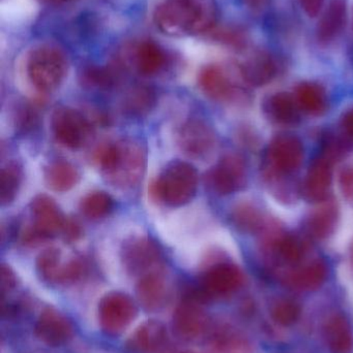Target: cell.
<instances>
[{
  "instance_id": "obj_36",
  "label": "cell",
  "mask_w": 353,
  "mask_h": 353,
  "mask_svg": "<svg viewBox=\"0 0 353 353\" xmlns=\"http://www.w3.org/2000/svg\"><path fill=\"white\" fill-rule=\"evenodd\" d=\"M300 305L292 300L279 301L277 304L274 306L271 310V316L274 321L279 325L288 327V325H294L300 319Z\"/></svg>"
},
{
  "instance_id": "obj_13",
  "label": "cell",
  "mask_w": 353,
  "mask_h": 353,
  "mask_svg": "<svg viewBox=\"0 0 353 353\" xmlns=\"http://www.w3.org/2000/svg\"><path fill=\"white\" fill-rule=\"evenodd\" d=\"M198 84L207 97L217 101H231L240 91L229 72L220 64L203 66L199 72Z\"/></svg>"
},
{
  "instance_id": "obj_6",
  "label": "cell",
  "mask_w": 353,
  "mask_h": 353,
  "mask_svg": "<svg viewBox=\"0 0 353 353\" xmlns=\"http://www.w3.org/2000/svg\"><path fill=\"white\" fill-rule=\"evenodd\" d=\"M138 309L134 301L122 292L106 294L99 304L97 317L99 327L109 336H117L135 321Z\"/></svg>"
},
{
  "instance_id": "obj_2",
  "label": "cell",
  "mask_w": 353,
  "mask_h": 353,
  "mask_svg": "<svg viewBox=\"0 0 353 353\" xmlns=\"http://www.w3.org/2000/svg\"><path fill=\"white\" fill-rule=\"evenodd\" d=\"M95 161L110 184L118 188H133L144 176L146 149L133 139L107 143L95 151Z\"/></svg>"
},
{
  "instance_id": "obj_21",
  "label": "cell",
  "mask_w": 353,
  "mask_h": 353,
  "mask_svg": "<svg viewBox=\"0 0 353 353\" xmlns=\"http://www.w3.org/2000/svg\"><path fill=\"white\" fill-rule=\"evenodd\" d=\"M347 21V0H330L317 25V39L321 43L335 41Z\"/></svg>"
},
{
  "instance_id": "obj_33",
  "label": "cell",
  "mask_w": 353,
  "mask_h": 353,
  "mask_svg": "<svg viewBox=\"0 0 353 353\" xmlns=\"http://www.w3.org/2000/svg\"><path fill=\"white\" fill-rule=\"evenodd\" d=\"M209 353H251L250 344L238 334L222 331L215 334L207 346Z\"/></svg>"
},
{
  "instance_id": "obj_42",
  "label": "cell",
  "mask_w": 353,
  "mask_h": 353,
  "mask_svg": "<svg viewBox=\"0 0 353 353\" xmlns=\"http://www.w3.org/2000/svg\"><path fill=\"white\" fill-rule=\"evenodd\" d=\"M340 185H341L343 194L353 201V165L346 168L340 176Z\"/></svg>"
},
{
  "instance_id": "obj_4",
  "label": "cell",
  "mask_w": 353,
  "mask_h": 353,
  "mask_svg": "<svg viewBox=\"0 0 353 353\" xmlns=\"http://www.w3.org/2000/svg\"><path fill=\"white\" fill-rule=\"evenodd\" d=\"M26 72L32 86L41 93H50L61 85L68 72L64 52L53 45L39 46L29 53Z\"/></svg>"
},
{
  "instance_id": "obj_8",
  "label": "cell",
  "mask_w": 353,
  "mask_h": 353,
  "mask_svg": "<svg viewBox=\"0 0 353 353\" xmlns=\"http://www.w3.org/2000/svg\"><path fill=\"white\" fill-rule=\"evenodd\" d=\"M304 146L300 139L290 134L276 137L267 152L269 175L283 178L294 175L304 161Z\"/></svg>"
},
{
  "instance_id": "obj_24",
  "label": "cell",
  "mask_w": 353,
  "mask_h": 353,
  "mask_svg": "<svg viewBox=\"0 0 353 353\" xmlns=\"http://www.w3.org/2000/svg\"><path fill=\"white\" fill-rule=\"evenodd\" d=\"M327 277V265L323 261H312L304 267L294 270L288 275L287 284L298 290H315L325 283Z\"/></svg>"
},
{
  "instance_id": "obj_7",
  "label": "cell",
  "mask_w": 353,
  "mask_h": 353,
  "mask_svg": "<svg viewBox=\"0 0 353 353\" xmlns=\"http://www.w3.org/2000/svg\"><path fill=\"white\" fill-rule=\"evenodd\" d=\"M51 125L56 141L68 149L82 148L93 136L90 122L72 108H57L52 115Z\"/></svg>"
},
{
  "instance_id": "obj_27",
  "label": "cell",
  "mask_w": 353,
  "mask_h": 353,
  "mask_svg": "<svg viewBox=\"0 0 353 353\" xmlns=\"http://www.w3.org/2000/svg\"><path fill=\"white\" fill-rule=\"evenodd\" d=\"M338 220V209L332 201H323V205L313 212L308 220L309 234L313 238L323 240L333 234Z\"/></svg>"
},
{
  "instance_id": "obj_10",
  "label": "cell",
  "mask_w": 353,
  "mask_h": 353,
  "mask_svg": "<svg viewBox=\"0 0 353 353\" xmlns=\"http://www.w3.org/2000/svg\"><path fill=\"white\" fill-rule=\"evenodd\" d=\"M172 327L178 338L184 341H194L207 332L209 319L199 299L190 296L184 299L174 311Z\"/></svg>"
},
{
  "instance_id": "obj_20",
  "label": "cell",
  "mask_w": 353,
  "mask_h": 353,
  "mask_svg": "<svg viewBox=\"0 0 353 353\" xmlns=\"http://www.w3.org/2000/svg\"><path fill=\"white\" fill-rule=\"evenodd\" d=\"M135 68L142 76H153L165 68L167 55L163 48L153 39H141L130 48Z\"/></svg>"
},
{
  "instance_id": "obj_9",
  "label": "cell",
  "mask_w": 353,
  "mask_h": 353,
  "mask_svg": "<svg viewBox=\"0 0 353 353\" xmlns=\"http://www.w3.org/2000/svg\"><path fill=\"white\" fill-rule=\"evenodd\" d=\"M161 250L157 243L146 236H132L122 247V261L131 275L143 276L157 271L161 261Z\"/></svg>"
},
{
  "instance_id": "obj_29",
  "label": "cell",
  "mask_w": 353,
  "mask_h": 353,
  "mask_svg": "<svg viewBox=\"0 0 353 353\" xmlns=\"http://www.w3.org/2000/svg\"><path fill=\"white\" fill-rule=\"evenodd\" d=\"M157 95L151 87L139 85L128 91L124 99V109L131 115L142 117L155 108Z\"/></svg>"
},
{
  "instance_id": "obj_16",
  "label": "cell",
  "mask_w": 353,
  "mask_h": 353,
  "mask_svg": "<svg viewBox=\"0 0 353 353\" xmlns=\"http://www.w3.org/2000/svg\"><path fill=\"white\" fill-rule=\"evenodd\" d=\"M128 346L139 353H171V342L163 323L149 321L139 327L128 342Z\"/></svg>"
},
{
  "instance_id": "obj_5",
  "label": "cell",
  "mask_w": 353,
  "mask_h": 353,
  "mask_svg": "<svg viewBox=\"0 0 353 353\" xmlns=\"http://www.w3.org/2000/svg\"><path fill=\"white\" fill-rule=\"evenodd\" d=\"M31 220L21 234L25 246L35 247L61 232L66 217L56 201L47 194H37L30 203Z\"/></svg>"
},
{
  "instance_id": "obj_18",
  "label": "cell",
  "mask_w": 353,
  "mask_h": 353,
  "mask_svg": "<svg viewBox=\"0 0 353 353\" xmlns=\"http://www.w3.org/2000/svg\"><path fill=\"white\" fill-rule=\"evenodd\" d=\"M167 282L159 271L141 276L136 286L137 299L143 309L149 312L161 310L168 300Z\"/></svg>"
},
{
  "instance_id": "obj_30",
  "label": "cell",
  "mask_w": 353,
  "mask_h": 353,
  "mask_svg": "<svg viewBox=\"0 0 353 353\" xmlns=\"http://www.w3.org/2000/svg\"><path fill=\"white\" fill-rule=\"evenodd\" d=\"M271 248L278 259L290 265L300 263L306 252V247L302 240L292 234L278 236L271 241Z\"/></svg>"
},
{
  "instance_id": "obj_31",
  "label": "cell",
  "mask_w": 353,
  "mask_h": 353,
  "mask_svg": "<svg viewBox=\"0 0 353 353\" xmlns=\"http://www.w3.org/2000/svg\"><path fill=\"white\" fill-rule=\"evenodd\" d=\"M114 201L105 191H93L83 197L80 203L81 213L91 220H99L111 213Z\"/></svg>"
},
{
  "instance_id": "obj_41",
  "label": "cell",
  "mask_w": 353,
  "mask_h": 353,
  "mask_svg": "<svg viewBox=\"0 0 353 353\" xmlns=\"http://www.w3.org/2000/svg\"><path fill=\"white\" fill-rule=\"evenodd\" d=\"M17 286L16 274L8 265H2L1 267V292L2 294L6 292H12Z\"/></svg>"
},
{
  "instance_id": "obj_47",
  "label": "cell",
  "mask_w": 353,
  "mask_h": 353,
  "mask_svg": "<svg viewBox=\"0 0 353 353\" xmlns=\"http://www.w3.org/2000/svg\"><path fill=\"white\" fill-rule=\"evenodd\" d=\"M182 353H194V352H182Z\"/></svg>"
},
{
  "instance_id": "obj_26",
  "label": "cell",
  "mask_w": 353,
  "mask_h": 353,
  "mask_svg": "<svg viewBox=\"0 0 353 353\" xmlns=\"http://www.w3.org/2000/svg\"><path fill=\"white\" fill-rule=\"evenodd\" d=\"M294 99L300 111L309 115L321 116L327 112V93L316 83L305 82L298 85Z\"/></svg>"
},
{
  "instance_id": "obj_11",
  "label": "cell",
  "mask_w": 353,
  "mask_h": 353,
  "mask_svg": "<svg viewBox=\"0 0 353 353\" xmlns=\"http://www.w3.org/2000/svg\"><path fill=\"white\" fill-rule=\"evenodd\" d=\"M178 143L180 150L191 159H205L215 148V132L202 120L190 119L180 128Z\"/></svg>"
},
{
  "instance_id": "obj_25",
  "label": "cell",
  "mask_w": 353,
  "mask_h": 353,
  "mask_svg": "<svg viewBox=\"0 0 353 353\" xmlns=\"http://www.w3.org/2000/svg\"><path fill=\"white\" fill-rule=\"evenodd\" d=\"M300 108L289 93H276L265 103V112L271 121L283 125L294 124L300 119Z\"/></svg>"
},
{
  "instance_id": "obj_22",
  "label": "cell",
  "mask_w": 353,
  "mask_h": 353,
  "mask_svg": "<svg viewBox=\"0 0 353 353\" xmlns=\"http://www.w3.org/2000/svg\"><path fill=\"white\" fill-rule=\"evenodd\" d=\"M46 184L56 192H68L80 180V173L73 163L66 161L50 163L44 170Z\"/></svg>"
},
{
  "instance_id": "obj_19",
  "label": "cell",
  "mask_w": 353,
  "mask_h": 353,
  "mask_svg": "<svg viewBox=\"0 0 353 353\" xmlns=\"http://www.w3.org/2000/svg\"><path fill=\"white\" fill-rule=\"evenodd\" d=\"M240 78L251 86H263L277 74V63L267 51H255L238 66Z\"/></svg>"
},
{
  "instance_id": "obj_40",
  "label": "cell",
  "mask_w": 353,
  "mask_h": 353,
  "mask_svg": "<svg viewBox=\"0 0 353 353\" xmlns=\"http://www.w3.org/2000/svg\"><path fill=\"white\" fill-rule=\"evenodd\" d=\"M37 117L35 110L29 107H23L17 117V125H18L19 130L24 132L32 130L33 126L37 124Z\"/></svg>"
},
{
  "instance_id": "obj_39",
  "label": "cell",
  "mask_w": 353,
  "mask_h": 353,
  "mask_svg": "<svg viewBox=\"0 0 353 353\" xmlns=\"http://www.w3.org/2000/svg\"><path fill=\"white\" fill-rule=\"evenodd\" d=\"M60 234L66 242L74 243L82 236V228L77 220L66 218Z\"/></svg>"
},
{
  "instance_id": "obj_35",
  "label": "cell",
  "mask_w": 353,
  "mask_h": 353,
  "mask_svg": "<svg viewBox=\"0 0 353 353\" xmlns=\"http://www.w3.org/2000/svg\"><path fill=\"white\" fill-rule=\"evenodd\" d=\"M82 82L91 88L108 89L113 86L115 76L113 70L108 68L88 66L82 72Z\"/></svg>"
},
{
  "instance_id": "obj_17",
  "label": "cell",
  "mask_w": 353,
  "mask_h": 353,
  "mask_svg": "<svg viewBox=\"0 0 353 353\" xmlns=\"http://www.w3.org/2000/svg\"><path fill=\"white\" fill-rule=\"evenodd\" d=\"M332 165L333 161L323 155L312 161L303 186V193L308 201L315 203L327 201L333 180Z\"/></svg>"
},
{
  "instance_id": "obj_37",
  "label": "cell",
  "mask_w": 353,
  "mask_h": 353,
  "mask_svg": "<svg viewBox=\"0 0 353 353\" xmlns=\"http://www.w3.org/2000/svg\"><path fill=\"white\" fill-rule=\"evenodd\" d=\"M86 271V265L81 259H72L64 263L60 276L59 285H70L79 281Z\"/></svg>"
},
{
  "instance_id": "obj_32",
  "label": "cell",
  "mask_w": 353,
  "mask_h": 353,
  "mask_svg": "<svg viewBox=\"0 0 353 353\" xmlns=\"http://www.w3.org/2000/svg\"><path fill=\"white\" fill-rule=\"evenodd\" d=\"M22 181L20 165L14 161L6 163L0 172V203L3 207L16 199Z\"/></svg>"
},
{
  "instance_id": "obj_1",
  "label": "cell",
  "mask_w": 353,
  "mask_h": 353,
  "mask_svg": "<svg viewBox=\"0 0 353 353\" xmlns=\"http://www.w3.org/2000/svg\"><path fill=\"white\" fill-rule=\"evenodd\" d=\"M218 18L219 8L216 0H164L153 14L157 28L171 37L211 33Z\"/></svg>"
},
{
  "instance_id": "obj_43",
  "label": "cell",
  "mask_w": 353,
  "mask_h": 353,
  "mask_svg": "<svg viewBox=\"0 0 353 353\" xmlns=\"http://www.w3.org/2000/svg\"><path fill=\"white\" fill-rule=\"evenodd\" d=\"M298 1L305 12L312 18L318 16L323 12L325 3V0H298Z\"/></svg>"
},
{
  "instance_id": "obj_38",
  "label": "cell",
  "mask_w": 353,
  "mask_h": 353,
  "mask_svg": "<svg viewBox=\"0 0 353 353\" xmlns=\"http://www.w3.org/2000/svg\"><path fill=\"white\" fill-rule=\"evenodd\" d=\"M211 37L224 45L242 48L246 45V37L242 31L236 28H222L211 31Z\"/></svg>"
},
{
  "instance_id": "obj_3",
  "label": "cell",
  "mask_w": 353,
  "mask_h": 353,
  "mask_svg": "<svg viewBox=\"0 0 353 353\" xmlns=\"http://www.w3.org/2000/svg\"><path fill=\"white\" fill-rule=\"evenodd\" d=\"M198 180V173L191 163L174 161L153 181L149 194L153 201L168 207H182L194 199Z\"/></svg>"
},
{
  "instance_id": "obj_34",
  "label": "cell",
  "mask_w": 353,
  "mask_h": 353,
  "mask_svg": "<svg viewBox=\"0 0 353 353\" xmlns=\"http://www.w3.org/2000/svg\"><path fill=\"white\" fill-rule=\"evenodd\" d=\"M232 220L238 228L246 232H256L261 228L263 221L261 214L249 205L236 207L232 213Z\"/></svg>"
},
{
  "instance_id": "obj_14",
  "label": "cell",
  "mask_w": 353,
  "mask_h": 353,
  "mask_svg": "<svg viewBox=\"0 0 353 353\" xmlns=\"http://www.w3.org/2000/svg\"><path fill=\"white\" fill-rule=\"evenodd\" d=\"M35 336L49 346H61L74 336L72 323L62 313L52 307L44 309L35 327Z\"/></svg>"
},
{
  "instance_id": "obj_44",
  "label": "cell",
  "mask_w": 353,
  "mask_h": 353,
  "mask_svg": "<svg viewBox=\"0 0 353 353\" xmlns=\"http://www.w3.org/2000/svg\"><path fill=\"white\" fill-rule=\"evenodd\" d=\"M341 128L343 134L353 140V109L344 113L341 119Z\"/></svg>"
},
{
  "instance_id": "obj_15",
  "label": "cell",
  "mask_w": 353,
  "mask_h": 353,
  "mask_svg": "<svg viewBox=\"0 0 353 353\" xmlns=\"http://www.w3.org/2000/svg\"><path fill=\"white\" fill-rule=\"evenodd\" d=\"M244 276L232 263H221L211 265L202 277V292L205 296H226L242 286Z\"/></svg>"
},
{
  "instance_id": "obj_28",
  "label": "cell",
  "mask_w": 353,
  "mask_h": 353,
  "mask_svg": "<svg viewBox=\"0 0 353 353\" xmlns=\"http://www.w3.org/2000/svg\"><path fill=\"white\" fill-rule=\"evenodd\" d=\"M64 265V263L61 261V252L55 247H50L41 251L35 263L37 272L41 279L51 285H59Z\"/></svg>"
},
{
  "instance_id": "obj_12",
  "label": "cell",
  "mask_w": 353,
  "mask_h": 353,
  "mask_svg": "<svg viewBox=\"0 0 353 353\" xmlns=\"http://www.w3.org/2000/svg\"><path fill=\"white\" fill-rule=\"evenodd\" d=\"M247 171L244 161L238 155H225L209 172L211 188L220 195H229L246 184Z\"/></svg>"
},
{
  "instance_id": "obj_46",
  "label": "cell",
  "mask_w": 353,
  "mask_h": 353,
  "mask_svg": "<svg viewBox=\"0 0 353 353\" xmlns=\"http://www.w3.org/2000/svg\"><path fill=\"white\" fill-rule=\"evenodd\" d=\"M51 3H66V2L74 1V0H44Z\"/></svg>"
},
{
  "instance_id": "obj_23",
  "label": "cell",
  "mask_w": 353,
  "mask_h": 353,
  "mask_svg": "<svg viewBox=\"0 0 353 353\" xmlns=\"http://www.w3.org/2000/svg\"><path fill=\"white\" fill-rule=\"evenodd\" d=\"M325 338L333 353H352L353 334L345 316L335 314L327 319L325 327Z\"/></svg>"
},
{
  "instance_id": "obj_45",
  "label": "cell",
  "mask_w": 353,
  "mask_h": 353,
  "mask_svg": "<svg viewBox=\"0 0 353 353\" xmlns=\"http://www.w3.org/2000/svg\"><path fill=\"white\" fill-rule=\"evenodd\" d=\"M242 4L254 12H260L269 6L271 0H242Z\"/></svg>"
}]
</instances>
